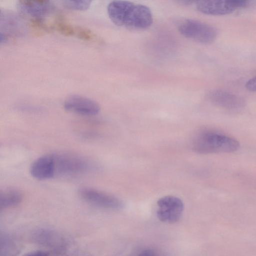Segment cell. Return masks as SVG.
Here are the masks:
<instances>
[{"label": "cell", "instance_id": "obj_15", "mask_svg": "<svg viewBox=\"0 0 256 256\" xmlns=\"http://www.w3.org/2000/svg\"><path fill=\"white\" fill-rule=\"evenodd\" d=\"M54 28L57 31L66 36H73L75 34V28L63 20L59 19L56 20Z\"/></svg>", "mask_w": 256, "mask_h": 256}, {"label": "cell", "instance_id": "obj_2", "mask_svg": "<svg viewBox=\"0 0 256 256\" xmlns=\"http://www.w3.org/2000/svg\"><path fill=\"white\" fill-rule=\"evenodd\" d=\"M240 143L235 138L212 130L199 133L192 142L193 150L200 154L230 153L236 151Z\"/></svg>", "mask_w": 256, "mask_h": 256}, {"label": "cell", "instance_id": "obj_4", "mask_svg": "<svg viewBox=\"0 0 256 256\" xmlns=\"http://www.w3.org/2000/svg\"><path fill=\"white\" fill-rule=\"evenodd\" d=\"M54 160L55 174L74 176L90 170V162L80 156L68 154H53Z\"/></svg>", "mask_w": 256, "mask_h": 256}, {"label": "cell", "instance_id": "obj_3", "mask_svg": "<svg viewBox=\"0 0 256 256\" xmlns=\"http://www.w3.org/2000/svg\"><path fill=\"white\" fill-rule=\"evenodd\" d=\"M180 32L185 37L202 44L212 42L218 35L214 26L196 20L184 18L178 24Z\"/></svg>", "mask_w": 256, "mask_h": 256}, {"label": "cell", "instance_id": "obj_13", "mask_svg": "<svg viewBox=\"0 0 256 256\" xmlns=\"http://www.w3.org/2000/svg\"><path fill=\"white\" fill-rule=\"evenodd\" d=\"M22 199L21 192L14 188H6L0 192V208L6 209L19 204Z\"/></svg>", "mask_w": 256, "mask_h": 256}, {"label": "cell", "instance_id": "obj_20", "mask_svg": "<svg viewBox=\"0 0 256 256\" xmlns=\"http://www.w3.org/2000/svg\"><path fill=\"white\" fill-rule=\"evenodd\" d=\"M48 253L44 250H38L30 252L24 256H48Z\"/></svg>", "mask_w": 256, "mask_h": 256}, {"label": "cell", "instance_id": "obj_14", "mask_svg": "<svg viewBox=\"0 0 256 256\" xmlns=\"http://www.w3.org/2000/svg\"><path fill=\"white\" fill-rule=\"evenodd\" d=\"M20 250V244L17 240L8 234L0 236V256H16Z\"/></svg>", "mask_w": 256, "mask_h": 256}, {"label": "cell", "instance_id": "obj_10", "mask_svg": "<svg viewBox=\"0 0 256 256\" xmlns=\"http://www.w3.org/2000/svg\"><path fill=\"white\" fill-rule=\"evenodd\" d=\"M208 98L214 104L230 110H240L246 104L240 96L222 90H212L209 92Z\"/></svg>", "mask_w": 256, "mask_h": 256}, {"label": "cell", "instance_id": "obj_7", "mask_svg": "<svg viewBox=\"0 0 256 256\" xmlns=\"http://www.w3.org/2000/svg\"><path fill=\"white\" fill-rule=\"evenodd\" d=\"M156 216L162 222L174 224L180 218L184 210L182 201L178 197L166 196L157 201Z\"/></svg>", "mask_w": 256, "mask_h": 256}, {"label": "cell", "instance_id": "obj_5", "mask_svg": "<svg viewBox=\"0 0 256 256\" xmlns=\"http://www.w3.org/2000/svg\"><path fill=\"white\" fill-rule=\"evenodd\" d=\"M78 193L86 202L98 208L119 210L124 206L122 201L118 198L93 188L82 187L78 190Z\"/></svg>", "mask_w": 256, "mask_h": 256}, {"label": "cell", "instance_id": "obj_17", "mask_svg": "<svg viewBox=\"0 0 256 256\" xmlns=\"http://www.w3.org/2000/svg\"><path fill=\"white\" fill-rule=\"evenodd\" d=\"M79 38L90 40L94 39V34L88 29L82 27H76L75 28V34Z\"/></svg>", "mask_w": 256, "mask_h": 256}, {"label": "cell", "instance_id": "obj_6", "mask_svg": "<svg viewBox=\"0 0 256 256\" xmlns=\"http://www.w3.org/2000/svg\"><path fill=\"white\" fill-rule=\"evenodd\" d=\"M248 4V2L243 0H203L196 2L198 11L213 16L229 14L238 8H246Z\"/></svg>", "mask_w": 256, "mask_h": 256}, {"label": "cell", "instance_id": "obj_21", "mask_svg": "<svg viewBox=\"0 0 256 256\" xmlns=\"http://www.w3.org/2000/svg\"><path fill=\"white\" fill-rule=\"evenodd\" d=\"M138 256H157V255L152 250L145 249L140 252Z\"/></svg>", "mask_w": 256, "mask_h": 256}, {"label": "cell", "instance_id": "obj_8", "mask_svg": "<svg viewBox=\"0 0 256 256\" xmlns=\"http://www.w3.org/2000/svg\"><path fill=\"white\" fill-rule=\"evenodd\" d=\"M32 238L36 243L59 252L66 250L69 246L68 242L64 236L50 228L36 230L32 234Z\"/></svg>", "mask_w": 256, "mask_h": 256}, {"label": "cell", "instance_id": "obj_11", "mask_svg": "<svg viewBox=\"0 0 256 256\" xmlns=\"http://www.w3.org/2000/svg\"><path fill=\"white\" fill-rule=\"evenodd\" d=\"M32 176L38 180H46L55 175L54 160L53 154L42 156L36 159L30 167Z\"/></svg>", "mask_w": 256, "mask_h": 256}, {"label": "cell", "instance_id": "obj_1", "mask_svg": "<svg viewBox=\"0 0 256 256\" xmlns=\"http://www.w3.org/2000/svg\"><path fill=\"white\" fill-rule=\"evenodd\" d=\"M107 10L114 24L131 30H145L153 22L150 10L143 4L126 0H114L108 4Z\"/></svg>", "mask_w": 256, "mask_h": 256}, {"label": "cell", "instance_id": "obj_18", "mask_svg": "<svg viewBox=\"0 0 256 256\" xmlns=\"http://www.w3.org/2000/svg\"><path fill=\"white\" fill-rule=\"evenodd\" d=\"M30 24L33 28L44 31L49 32L52 28L40 18H34L30 20Z\"/></svg>", "mask_w": 256, "mask_h": 256}, {"label": "cell", "instance_id": "obj_16", "mask_svg": "<svg viewBox=\"0 0 256 256\" xmlns=\"http://www.w3.org/2000/svg\"><path fill=\"white\" fill-rule=\"evenodd\" d=\"M90 0H65L64 6L67 8L73 10H84L88 8L90 5Z\"/></svg>", "mask_w": 256, "mask_h": 256}, {"label": "cell", "instance_id": "obj_12", "mask_svg": "<svg viewBox=\"0 0 256 256\" xmlns=\"http://www.w3.org/2000/svg\"><path fill=\"white\" fill-rule=\"evenodd\" d=\"M18 6L21 11L34 18H42L50 14L54 8L50 2L46 0H20Z\"/></svg>", "mask_w": 256, "mask_h": 256}, {"label": "cell", "instance_id": "obj_9", "mask_svg": "<svg viewBox=\"0 0 256 256\" xmlns=\"http://www.w3.org/2000/svg\"><path fill=\"white\" fill-rule=\"evenodd\" d=\"M64 106L67 111L84 116H94L100 110V106L96 102L78 95L68 98Z\"/></svg>", "mask_w": 256, "mask_h": 256}, {"label": "cell", "instance_id": "obj_19", "mask_svg": "<svg viewBox=\"0 0 256 256\" xmlns=\"http://www.w3.org/2000/svg\"><path fill=\"white\" fill-rule=\"evenodd\" d=\"M246 88L251 92H256V76L248 80L246 83Z\"/></svg>", "mask_w": 256, "mask_h": 256}, {"label": "cell", "instance_id": "obj_22", "mask_svg": "<svg viewBox=\"0 0 256 256\" xmlns=\"http://www.w3.org/2000/svg\"><path fill=\"white\" fill-rule=\"evenodd\" d=\"M181 4H183V5H185V6H187V5H190L191 4L192 2H194L193 1H190V0H183V1H180L179 2Z\"/></svg>", "mask_w": 256, "mask_h": 256}]
</instances>
